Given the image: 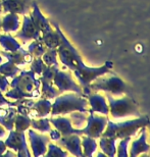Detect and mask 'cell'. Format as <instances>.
Wrapping results in <instances>:
<instances>
[{"label": "cell", "mask_w": 150, "mask_h": 157, "mask_svg": "<svg viewBox=\"0 0 150 157\" xmlns=\"http://www.w3.org/2000/svg\"><path fill=\"white\" fill-rule=\"evenodd\" d=\"M145 124H147V118H140L136 121H131L123 124H113L109 122L108 130L103 135L104 137L110 138H126L130 137L131 135L135 134L138 128L142 127Z\"/></svg>", "instance_id": "cell-1"}, {"label": "cell", "mask_w": 150, "mask_h": 157, "mask_svg": "<svg viewBox=\"0 0 150 157\" xmlns=\"http://www.w3.org/2000/svg\"><path fill=\"white\" fill-rule=\"evenodd\" d=\"M109 102H110V106H111V114L115 118L124 117L127 114L137 113L136 106L128 98L117 99V100L109 98Z\"/></svg>", "instance_id": "cell-2"}, {"label": "cell", "mask_w": 150, "mask_h": 157, "mask_svg": "<svg viewBox=\"0 0 150 157\" xmlns=\"http://www.w3.org/2000/svg\"><path fill=\"white\" fill-rule=\"evenodd\" d=\"M94 88H96V89H103L105 91H108V92L118 94V93L124 92L126 86H125V84L121 82V80H120L118 78L113 77V78L102 81L101 83L95 85Z\"/></svg>", "instance_id": "cell-3"}, {"label": "cell", "mask_w": 150, "mask_h": 157, "mask_svg": "<svg viewBox=\"0 0 150 157\" xmlns=\"http://www.w3.org/2000/svg\"><path fill=\"white\" fill-rule=\"evenodd\" d=\"M149 145L146 142V133L143 130L141 137L138 140L134 141L132 144V149H131V156H135L140 154L141 152H146L149 150Z\"/></svg>", "instance_id": "cell-4"}, {"label": "cell", "mask_w": 150, "mask_h": 157, "mask_svg": "<svg viewBox=\"0 0 150 157\" xmlns=\"http://www.w3.org/2000/svg\"><path fill=\"white\" fill-rule=\"evenodd\" d=\"M91 103L94 107L95 110H98L100 112H103V113H107L108 112V107L106 105V103L104 101V98L101 96H94L91 98Z\"/></svg>", "instance_id": "cell-5"}]
</instances>
